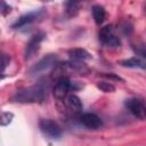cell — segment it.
<instances>
[{
    "label": "cell",
    "instance_id": "cell-1",
    "mask_svg": "<svg viewBox=\"0 0 146 146\" xmlns=\"http://www.w3.org/2000/svg\"><path fill=\"white\" fill-rule=\"evenodd\" d=\"M47 86L44 83H38L31 87L18 89L11 97V100L15 103L22 104H41L47 98Z\"/></svg>",
    "mask_w": 146,
    "mask_h": 146
},
{
    "label": "cell",
    "instance_id": "cell-2",
    "mask_svg": "<svg viewBox=\"0 0 146 146\" xmlns=\"http://www.w3.org/2000/svg\"><path fill=\"white\" fill-rule=\"evenodd\" d=\"M58 63V57L55 54H48L44 57H42L36 64H34L30 71H29V75L30 76H39L46 72H48L50 68H52L56 64Z\"/></svg>",
    "mask_w": 146,
    "mask_h": 146
},
{
    "label": "cell",
    "instance_id": "cell-3",
    "mask_svg": "<svg viewBox=\"0 0 146 146\" xmlns=\"http://www.w3.org/2000/svg\"><path fill=\"white\" fill-rule=\"evenodd\" d=\"M44 15H46L44 8H40V9H36V10L30 11L27 14H24L11 25V29L13 30H21L23 27H26V26H29V25H31L35 22L41 21Z\"/></svg>",
    "mask_w": 146,
    "mask_h": 146
},
{
    "label": "cell",
    "instance_id": "cell-4",
    "mask_svg": "<svg viewBox=\"0 0 146 146\" xmlns=\"http://www.w3.org/2000/svg\"><path fill=\"white\" fill-rule=\"evenodd\" d=\"M99 41L105 46V47H111V48H117L121 46V40L120 38L115 34V29L112 24H107L103 26L99 31Z\"/></svg>",
    "mask_w": 146,
    "mask_h": 146
},
{
    "label": "cell",
    "instance_id": "cell-5",
    "mask_svg": "<svg viewBox=\"0 0 146 146\" xmlns=\"http://www.w3.org/2000/svg\"><path fill=\"white\" fill-rule=\"evenodd\" d=\"M39 128L41 132L50 139H59L62 136V128L57 122L50 119H41L39 121Z\"/></svg>",
    "mask_w": 146,
    "mask_h": 146
},
{
    "label": "cell",
    "instance_id": "cell-6",
    "mask_svg": "<svg viewBox=\"0 0 146 146\" xmlns=\"http://www.w3.org/2000/svg\"><path fill=\"white\" fill-rule=\"evenodd\" d=\"M44 38H46L44 32H38V33H35L34 35L31 36V39L26 43V47H25V50H24L25 60H30L36 55V52L40 49V44H41V42L43 41Z\"/></svg>",
    "mask_w": 146,
    "mask_h": 146
},
{
    "label": "cell",
    "instance_id": "cell-7",
    "mask_svg": "<svg viewBox=\"0 0 146 146\" xmlns=\"http://www.w3.org/2000/svg\"><path fill=\"white\" fill-rule=\"evenodd\" d=\"M72 90V81L67 76H63L58 80H56V83L54 86L52 92L55 98L57 99H64L68 92Z\"/></svg>",
    "mask_w": 146,
    "mask_h": 146
},
{
    "label": "cell",
    "instance_id": "cell-8",
    "mask_svg": "<svg viewBox=\"0 0 146 146\" xmlns=\"http://www.w3.org/2000/svg\"><path fill=\"white\" fill-rule=\"evenodd\" d=\"M125 106L129 110V112L139 120H145L146 117V108L144 103L138 98H130L127 99Z\"/></svg>",
    "mask_w": 146,
    "mask_h": 146
},
{
    "label": "cell",
    "instance_id": "cell-9",
    "mask_svg": "<svg viewBox=\"0 0 146 146\" xmlns=\"http://www.w3.org/2000/svg\"><path fill=\"white\" fill-rule=\"evenodd\" d=\"M80 122L88 129H98L103 124L102 119L95 113H84L80 116Z\"/></svg>",
    "mask_w": 146,
    "mask_h": 146
},
{
    "label": "cell",
    "instance_id": "cell-10",
    "mask_svg": "<svg viewBox=\"0 0 146 146\" xmlns=\"http://www.w3.org/2000/svg\"><path fill=\"white\" fill-rule=\"evenodd\" d=\"M64 103H65L67 108H70L72 112H75V113L81 112V110L83 107L81 99L76 95H74V94H68L64 98Z\"/></svg>",
    "mask_w": 146,
    "mask_h": 146
},
{
    "label": "cell",
    "instance_id": "cell-11",
    "mask_svg": "<svg viewBox=\"0 0 146 146\" xmlns=\"http://www.w3.org/2000/svg\"><path fill=\"white\" fill-rule=\"evenodd\" d=\"M68 56L71 59H76V60H88L91 58V55L83 48H73L68 50Z\"/></svg>",
    "mask_w": 146,
    "mask_h": 146
},
{
    "label": "cell",
    "instance_id": "cell-12",
    "mask_svg": "<svg viewBox=\"0 0 146 146\" xmlns=\"http://www.w3.org/2000/svg\"><path fill=\"white\" fill-rule=\"evenodd\" d=\"M91 11H92V17H94L95 23L97 25H102L106 18V11H105L104 7L100 5H95V6H92Z\"/></svg>",
    "mask_w": 146,
    "mask_h": 146
},
{
    "label": "cell",
    "instance_id": "cell-13",
    "mask_svg": "<svg viewBox=\"0 0 146 146\" xmlns=\"http://www.w3.org/2000/svg\"><path fill=\"white\" fill-rule=\"evenodd\" d=\"M119 64L123 67H130V68H141L144 70L145 68V62L139 59V58H136V57H132V58H129V59H123V60H120Z\"/></svg>",
    "mask_w": 146,
    "mask_h": 146
},
{
    "label": "cell",
    "instance_id": "cell-14",
    "mask_svg": "<svg viewBox=\"0 0 146 146\" xmlns=\"http://www.w3.org/2000/svg\"><path fill=\"white\" fill-rule=\"evenodd\" d=\"M82 0H67L66 1V13L70 17H74L79 14Z\"/></svg>",
    "mask_w": 146,
    "mask_h": 146
},
{
    "label": "cell",
    "instance_id": "cell-15",
    "mask_svg": "<svg viewBox=\"0 0 146 146\" xmlns=\"http://www.w3.org/2000/svg\"><path fill=\"white\" fill-rule=\"evenodd\" d=\"M66 66L68 70H72V71H75V72H79V73H83L86 72L88 68H87V65L83 63V60H76V59H70L68 62H65Z\"/></svg>",
    "mask_w": 146,
    "mask_h": 146
},
{
    "label": "cell",
    "instance_id": "cell-16",
    "mask_svg": "<svg viewBox=\"0 0 146 146\" xmlns=\"http://www.w3.org/2000/svg\"><path fill=\"white\" fill-rule=\"evenodd\" d=\"M97 88L100 90V91H104V92H114L115 91V87L110 83V82H106V81H100L97 83Z\"/></svg>",
    "mask_w": 146,
    "mask_h": 146
},
{
    "label": "cell",
    "instance_id": "cell-17",
    "mask_svg": "<svg viewBox=\"0 0 146 146\" xmlns=\"http://www.w3.org/2000/svg\"><path fill=\"white\" fill-rule=\"evenodd\" d=\"M120 31L124 34V35H130L133 31V27H132V24L129 22V21H123L121 22L120 24Z\"/></svg>",
    "mask_w": 146,
    "mask_h": 146
},
{
    "label": "cell",
    "instance_id": "cell-18",
    "mask_svg": "<svg viewBox=\"0 0 146 146\" xmlns=\"http://www.w3.org/2000/svg\"><path fill=\"white\" fill-rule=\"evenodd\" d=\"M14 119V114L11 112H3L0 114V125H8L11 123Z\"/></svg>",
    "mask_w": 146,
    "mask_h": 146
},
{
    "label": "cell",
    "instance_id": "cell-19",
    "mask_svg": "<svg viewBox=\"0 0 146 146\" xmlns=\"http://www.w3.org/2000/svg\"><path fill=\"white\" fill-rule=\"evenodd\" d=\"M10 63V56L0 51V72H3Z\"/></svg>",
    "mask_w": 146,
    "mask_h": 146
},
{
    "label": "cell",
    "instance_id": "cell-20",
    "mask_svg": "<svg viewBox=\"0 0 146 146\" xmlns=\"http://www.w3.org/2000/svg\"><path fill=\"white\" fill-rule=\"evenodd\" d=\"M10 13H11V7L5 0H0V14L3 16H7Z\"/></svg>",
    "mask_w": 146,
    "mask_h": 146
},
{
    "label": "cell",
    "instance_id": "cell-21",
    "mask_svg": "<svg viewBox=\"0 0 146 146\" xmlns=\"http://www.w3.org/2000/svg\"><path fill=\"white\" fill-rule=\"evenodd\" d=\"M133 50H135V52H136L137 55H140L143 58L146 56V55H145V48H144V46H137V48L133 46Z\"/></svg>",
    "mask_w": 146,
    "mask_h": 146
},
{
    "label": "cell",
    "instance_id": "cell-22",
    "mask_svg": "<svg viewBox=\"0 0 146 146\" xmlns=\"http://www.w3.org/2000/svg\"><path fill=\"white\" fill-rule=\"evenodd\" d=\"M103 76H105V78H108V79H114V80H120V81H123L120 76H116V75H114V74H102Z\"/></svg>",
    "mask_w": 146,
    "mask_h": 146
},
{
    "label": "cell",
    "instance_id": "cell-23",
    "mask_svg": "<svg viewBox=\"0 0 146 146\" xmlns=\"http://www.w3.org/2000/svg\"><path fill=\"white\" fill-rule=\"evenodd\" d=\"M3 78H5V75H3V74H1V72H0V80H1V79H3Z\"/></svg>",
    "mask_w": 146,
    "mask_h": 146
},
{
    "label": "cell",
    "instance_id": "cell-24",
    "mask_svg": "<svg viewBox=\"0 0 146 146\" xmlns=\"http://www.w3.org/2000/svg\"><path fill=\"white\" fill-rule=\"evenodd\" d=\"M42 1H46V2H49V1H51V0H42Z\"/></svg>",
    "mask_w": 146,
    "mask_h": 146
}]
</instances>
